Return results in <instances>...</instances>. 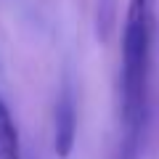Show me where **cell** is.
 <instances>
[{
    "label": "cell",
    "instance_id": "obj_1",
    "mask_svg": "<svg viewBox=\"0 0 159 159\" xmlns=\"http://www.w3.org/2000/svg\"><path fill=\"white\" fill-rule=\"evenodd\" d=\"M157 0H127L119 43V146L141 154L151 117Z\"/></svg>",
    "mask_w": 159,
    "mask_h": 159
},
{
    "label": "cell",
    "instance_id": "obj_2",
    "mask_svg": "<svg viewBox=\"0 0 159 159\" xmlns=\"http://www.w3.org/2000/svg\"><path fill=\"white\" fill-rule=\"evenodd\" d=\"M77 82H74L72 66L64 69L61 74V85H58L56 106H53V151L58 159H66L74 148L77 141Z\"/></svg>",
    "mask_w": 159,
    "mask_h": 159
},
{
    "label": "cell",
    "instance_id": "obj_3",
    "mask_svg": "<svg viewBox=\"0 0 159 159\" xmlns=\"http://www.w3.org/2000/svg\"><path fill=\"white\" fill-rule=\"evenodd\" d=\"M0 159H21L19 130H16L13 117L3 101H0Z\"/></svg>",
    "mask_w": 159,
    "mask_h": 159
},
{
    "label": "cell",
    "instance_id": "obj_4",
    "mask_svg": "<svg viewBox=\"0 0 159 159\" xmlns=\"http://www.w3.org/2000/svg\"><path fill=\"white\" fill-rule=\"evenodd\" d=\"M21 159H43V154H40L37 148H29L27 154H21Z\"/></svg>",
    "mask_w": 159,
    "mask_h": 159
},
{
    "label": "cell",
    "instance_id": "obj_5",
    "mask_svg": "<svg viewBox=\"0 0 159 159\" xmlns=\"http://www.w3.org/2000/svg\"><path fill=\"white\" fill-rule=\"evenodd\" d=\"M109 159H125V157H119V154H117V151L111 148V154H109Z\"/></svg>",
    "mask_w": 159,
    "mask_h": 159
}]
</instances>
